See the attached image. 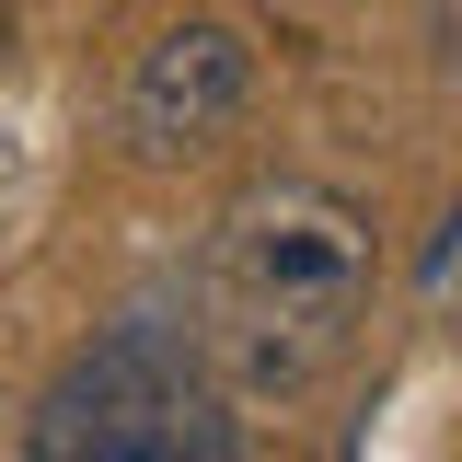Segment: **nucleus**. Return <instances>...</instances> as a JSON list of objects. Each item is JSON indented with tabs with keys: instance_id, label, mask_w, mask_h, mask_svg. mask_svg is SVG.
<instances>
[{
	"instance_id": "f03ea898",
	"label": "nucleus",
	"mask_w": 462,
	"mask_h": 462,
	"mask_svg": "<svg viewBox=\"0 0 462 462\" xmlns=\"http://www.w3.org/2000/svg\"><path fill=\"white\" fill-rule=\"evenodd\" d=\"M23 462H231V393L208 382V336L162 312L105 324L35 393Z\"/></svg>"
},
{
	"instance_id": "f257e3e1",
	"label": "nucleus",
	"mask_w": 462,
	"mask_h": 462,
	"mask_svg": "<svg viewBox=\"0 0 462 462\" xmlns=\"http://www.w3.org/2000/svg\"><path fill=\"white\" fill-rule=\"evenodd\" d=\"M382 289V231L358 197L312 185V173H266L243 185L208 231V278H197V336L220 358L231 393H312L336 370Z\"/></svg>"
},
{
	"instance_id": "7ed1b4c3",
	"label": "nucleus",
	"mask_w": 462,
	"mask_h": 462,
	"mask_svg": "<svg viewBox=\"0 0 462 462\" xmlns=\"http://www.w3.org/2000/svg\"><path fill=\"white\" fill-rule=\"evenodd\" d=\"M243 105H254V35L220 23V12H197V23H162L151 47L127 58L116 127H127V151H139V162H185V151L231 139Z\"/></svg>"
},
{
	"instance_id": "20e7f679",
	"label": "nucleus",
	"mask_w": 462,
	"mask_h": 462,
	"mask_svg": "<svg viewBox=\"0 0 462 462\" xmlns=\"http://www.w3.org/2000/svg\"><path fill=\"white\" fill-rule=\"evenodd\" d=\"M416 35H428V69L462 81V0H428V23H416Z\"/></svg>"
}]
</instances>
